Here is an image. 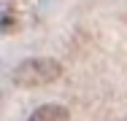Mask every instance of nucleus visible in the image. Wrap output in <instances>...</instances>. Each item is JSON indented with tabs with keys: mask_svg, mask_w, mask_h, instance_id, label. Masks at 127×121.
<instances>
[{
	"mask_svg": "<svg viewBox=\"0 0 127 121\" xmlns=\"http://www.w3.org/2000/svg\"><path fill=\"white\" fill-rule=\"evenodd\" d=\"M62 75V65L57 59H49V57H32V59H25L14 67V75L11 81L22 89H35V86H46V83H54L57 78Z\"/></svg>",
	"mask_w": 127,
	"mask_h": 121,
	"instance_id": "f257e3e1",
	"label": "nucleus"
},
{
	"mask_svg": "<svg viewBox=\"0 0 127 121\" xmlns=\"http://www.w3.org/2000/svg\"><path fill=\"white\" fill-rule=\"evenodd\" d=\"M27 121H68V110L62 105H41L30 113Z\"/></svg>",
	"mask_w": 127,
	"mask_h": 121,
	"instance_id": "f03ea898",
	"label": "nucleus"
}]
</instances>
